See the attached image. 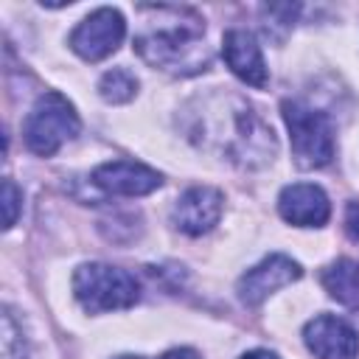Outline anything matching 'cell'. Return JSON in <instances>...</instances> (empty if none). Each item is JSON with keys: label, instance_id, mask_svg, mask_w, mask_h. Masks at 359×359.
Segmentation results:
<instances>
[{"label": "cell", "instance_id": "17", "mask_svg": "<svg viewBox=\"0 0 359 359\" xmlns=\"http://www.w3.org/2000/svg\"><path fill=\"white\" fill-rule=\"evenodd\" d=\"M345 230L353 241H359V202H348L345 208Z\"/></svg>", "mask_w": 359, "mask_h": 359}, {"label": "cell", "instance_id": "2", "mask_svg": "<svg viewBox=\"0 0 359 359\" xmlns=\"http://www.w3.org/2000/svg\"><path fill=\"white\" fill-rule=\"evenodd\" d=\"M143 31L135 36L137 56L174 76H194L210 65L205 45V20L194 8L140 6Z\"/></svg>", "mask_w": 359, "mask_h": 359}, {"label": "cell", "instance_id": "14", "mask_svg": "<svg viewBox=\"0 0 359 359\" xmlns=\"http://www.w3.org/2000/svg\"><path fill=\"white\" fill-rule=\"evenodd\" d=\"M135 93H137V79L126 67H112L98 81V95L107 104H126L135 98Z\"/></svg>", "mask_w": 359, "mask_h": 359}, {"label": "cell", "instance_id": "15", "mask_svg": "<svg viewBox=\"0 0 359 359\" xmlns=\"http://www.w3.org/2000/svg\"><path fill=\"white\" fill-rule=\"evenodd\" d=\"M25 339H22V328L14 323V314L6 309L3 311V359H25Z\"/></svg>", "mask_w": 359, "mask_h": 359}, {"label": "cell", "instance_id": "12", "mask_svg": "<svg viewBox=\"0 0 359 359\" xmlns=\"http://www.w3.org/2000/svg\"><path fill=\"white\" fill-rule=\"evenodd\" d=\"M222 53H224L227 67H230L244 84L266 87L269 73H266L261 48H258V42H255V36H252L250 31H244V28H230V31L224 34Z\"/></svg>", "mask_w": 359, "mask_h": 359}, {"label": "cell", "instance_id": "11", "mask_svg": "<svg viewBox=\"0 0 359 359\" xmlns=\"http://www.w3.org/2000/svg\"><path fill=\"white\" fill-rule=\"evenodd\" d=\"M278 210L294 227H323L331 216V202L320 185L294 182L280 191Z\"/></svg>", "mask_w": 359, "mask_h": 359}, {"label": "cell", "instance_id": "13", "mask_svg": "<svg viewBox=\"0 0 359 359\" xmlns=\"http://www.w3.org/2000/svg\"><path fill=\"white\" fill-rule=\"evenodd\" d=\"M320 280L337 303L348 309H359V261L339 258L323 269Z\"/></svg>", "mask_w": 359, "mask_h": 359}, {"label": "cell", "instance_id": "5", "mask_svg": "<svg viewBox=\"0 0 359 359\" xmlns=\"http://www.w3.org/2000/svg\"><path fill=\"white\" fill-rule=\"evenodd\" d=\"M79 129H81V121L73 104L62 93H45L28 112L22 123V137L34 154L50 157L62 149V143L73 140Z\"/></svg>", "mask_w": 359, "mask_h": 359}, {"label": "cell", "instance_id": "6", "mask_svg": "<svg viewBox=\"0 0 359 359\" xmlns=\"http://www.w3.org/2000/svg\"><path fill=\"white\" fill-rule=\"evenodd\" d=\"M126 34V20L118 8H95L93 14H87L70 34V48L87 59V62H101L109 53L118 50V45L123 42Z\"/></svg>", "mask_w": 359, "mask_h": 359}, {"label": "cell", "instance_id": "3", "mask_svg": "<svg viewBox=\"0 0 359 359\" xmlns=\"http://www.w3.org/2000/svg\"><path fill=\"white\" fill-rule=\"evenodd\" d=\"M73 294L84 311H118L140 300V283L121 266L109 264H81L73 275Z\"/></svg>", "mask_w": 359, "mask_h": 359}, {"label": "cell", "instance_id": "19", "mask_svg": "<svg viewBox=\"0 0 359 359\" xmlns=\"http://www.w3.org/2000/svg\"><path fill=\"white\" fill-rule=\"evenodd\" d=\"M241 359H280V356H278V353H272V351H261V348H258V351L244 353Z\"/></svg>", "mask_w": 359, "mask_h": 359}, {"label": "cell", "instance_id": "7", "mask_svg": "<svg viewBox=\"0 0 359 359\" xmlns=\"http://www.w3.org/2000/svg\"><path fill=\"white\" fill-rule=\"evenodd\" d=\"M300 275H303V269H300L297 261H292V258L283 255V252H272V255H266L261 264H255L252 269H247V272L238 278L236 292H238V300H241L244 306H258V303H264L272 292H278V289L294 283Z\"/></svg>", "mask_w": 359, "mask_h": 359}, {"label": "cell", "instance_id": "9", "mask_svg": "<svg viewBox=\"0 0 359 359\" xmlns=\"http://www.w3.org/2000/svg\"><path fill=\"white\" fill-rule=\"evenodd\" d=\"M222 208H224L222 191L210 185H194L174 202L171 222L185 236H202L216 227V222L222 219Z\"/></svg>", "mask_w": 359, "mask_h": 359}, {"label": "cell", "instance_id": "4", "mask_svg": "<svg viewBox=\"0 0 359 359\" xmlns=\"http://www.w3.org/2000/svg\"><path fill=\"white\" fill-rule=\"evenodd\" d=\"M292 154L300 168H323L334 157V129L325 112L303 104V101H283L280 104Z\"/></svg>", "mask_w": 359, "mask_h": 359}, {"label": "cell", "instance_id": "8", "mask_svg": "<svg viewBox=\"0 0 359 359\" xmlns=\"http://www.w3.org/2000/svg\"><path fill=\"white\" fill-rule=\"evenodd\" d=\"M303 339H306V348L317 359H356L359 356L356 328L337 314H320L309 320L303 328Z\"/></svg>", "mask_w": 359, "mask_h": 359}, {"label": "cell", "instance_id": "20", "mask_svg": "<svg viewBox=\"0 0 359 359\" xmlns=\"http://www.w3.org/2000/svg\"><path fill=\"white\" fill-rule=\"evenodd\" d=\"M115 359H143V356H115Z\"/></svg>", "mask_w": 359, "mask_h": 359}, {"label": "cell", "instance_id": "1", "mask_svg": "<svg viewBox=\"0 0 359 359\" xmlns=\"http://www.w3.org/2000/svg\"><path fill=\"white\" fill-rule=\"evenodd\" d=\"M185 132L196 146L216 151L241 168L266 165L278 151L275 132L255 107L224 90L202 95L185 107Z\"/></svg>", "mask_w": 359, "mask_h": 359}, {"label": "cell", "instance_id": "16", "mask_svg": "<svg viewBox=\"0 0 359 359\" xmlns=\"http://www.w3.org/2000/svg\"><path fill=\"white\" fill-rule=\"evenodd\" d=\"M20 199H22L20 188H17V185H14L11 180H6V182H3V208H6V230H8V227H14V222H17Z\"/></svg>", "mask_w": 359, "mask_h": 359}, {"label": "cell", "instance_id": "18", "mask_svg": "<svg viewBox=\"0 0 359 359\" xmlns=\"http://www.w3.org/2000/svg\"><path fill=\"white\" fill-rule=\"evenodd\" d=\"M160 359H199V353H196V351H191V348H174V351L163 353Z\"/></svg>", "mask_w": 359, "mask_h": 359}, {"label": "cell", "instance_id": "10", "mask_svg": "<svg viewBox=\"0 0 359 359\" xmlns=\"http://www.w3.org/2000/svg\"><path fill=\"white\" fill-rule=\"evenodd\" d=\"M93 182L115 196H146L163 185V177L135 160H109L93 171Z\"/></svg>", "mask_w": 359, "mask_h": 359}]
</instances>
